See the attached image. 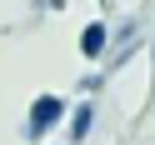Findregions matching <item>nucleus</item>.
<instances>
[{
  "label": "nucleus",
  "mask_w": 155,
  "mask_h": 145,
  "mask_svg": "<svg viewBox=\"0 0 155 145\" xmlns=\"http://www.w3.org/2000/svg\"><path fill=\"white\" fill-rule=\"evenodd\" d=\"M105 35H110V30H105V25H85V35H80V50L90 55V60H95V55L105 50Z\"/></svg>",
  "instance_id": "obj_2"
},
{
  "label": "nucleus",
  "mask_w": 155,
  "mask_h": 145,
  "mask_svg": "<svg viewBox=\"0 0 155 145\" xmlns=\"http://www.w3.org/2000/svg\"><path fill=\"white\" fill-rule=\"evenodd\" d=\"M60 110H65V100H60V95H40V100L30 105V135H45L55 120H60Z\"/></svg>",
  "instance_id": "obj_1"
},
{
  "label": "nucleus",
  "mask_w": 155,
  "mask_h": 145,
  "mask_svg": "<svg viewBox=\"0 0 155 145\" xmlns=\"http://www.w3.org/2000/svg\"><path fill=\"white\" fill-rule=\"evenodd\" d=\"M90 105H75V115H70V140H85V135H90Z\"/></svg>",
  "instance_id": "obj_3"
}]
</instances>
